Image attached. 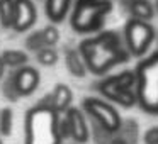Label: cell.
Instances as JSON below:
<instances>
[{
    "label": "cell",
    "mask_w": 158,
    "mask_h": 144,
    "mask_svg": "<svg viewBox=\"0 0 158 144\" xmlns=\"http://www.w3.org/2000/svg\"><path fill=\"white\" fill-rule=\"evenodd\" d=\"M87 70L94 75H106L112 68L129 61L131 53L124 38L116 31H99L78 44Z\"/></svg>",
    "instance_id": "cell-1"
},
{
    "label": "cell",
    "mask_w": 158,
    "mask_h": 144,
    "mask_svg": "<svg viewBox=\"0 0 158 144\" xmlns=\"http://www.w3.org/2000/svg\"><path fill=\"white\" fill-rule=\"evenodd\" d=\"M60 115L55 109L38 103L26 114V141L24 144H61Z\"/></svg>",
    "instance_id": "cell-2"
},
{
    "label": "cell",
    "mask_w": 158,
    "mask_h": 144,
    "mask_svg": "<svg viewBox=\"0 0 158 144\" xmlns=\"http://www.w3.org/2000/svg\"><path fill=\"white\" fill-rule=\"evenodd\" d=\"M138 105L151 115H158V49L143 58L134 68Z\"/></svg>",
    "instance_id": "cell-3"
},
{
    "label": "cell",
    "mask_w": 158,
    "mask_h": 144,
    "mask_svg": "<svg viewBox=\"0 0 158 144\" xmlns=\"http://www.w3.org/2000/svg\"><path fill=\"white\" fill-rule=\"evenodd\" d=\"M110 12L112 0H77L72 9L70 24L78 34L99 32L102 31Z\"/></svg>",
    "instance_id": "cell-4"
},
{
    "label": "cell",
    "mask_w": 158,
    "mask_h": 144,
    "mask_svg": "<svg viewBox=\"0 0 158 144\" xmlns=\"http://www.w3.org/2000/svg\"><path fill=\"white\" fill-rule=\"evenodd\" d=\"M97 90L109 102L129 109L136 105V73L134 70H124L116 75L106 76L97 83Z\"/></svg>",
    "instance_id": "cell-5"
},
{
    "label": "cell",
    "mask_w": 158,
    "mask_h": 144,
    "mask_svg": "<svg viewBox=\"0 0 158 144\" xmlns=\"http://www.w3.org/2000/svg\"><path fill=\"white\" fill-rule=\"evenodd\" d=\"M123 38L131 56L141 58V56L146 54L150 46L156 39V31L150 24V21H141V19L131 17L124 26Z\"/></svg>",
    "instance_id": "cell-6"
},
{
    "label": "cell",
    "mask_w": 158,
    "mask_h": 144,
    "mask_svg": "<svg viewBox=\"0 0 158 144\" xmlns=\"http://www.w3.org/2000/svg\"><path fill=\"white\" fill-rule=\"evenodd\" d=\"M82 110L92 120L99 122L100 126L106 127L110 132H117V129L121 127V122H123V117L119 115L116 107L102 98H95V97L83 98Z\"/></svg>",
    "instance_id": "cell-7"
},
{
    "label": "cell",
    "mask_w": 158,
    "mask_h": 144,
    "mask_svg": "<svg viewBox=\"0 0 158 144\" xmlns=\"http://www.w3.org/2000/svg\"><path fill=\"white\" fill-rule=\"evenodd\" d=\"M66 124H68V132L70 139L77 144H85L90 139V126L85 119V112L78 107H72L63 112Z\"/></svg>",
    "instance_id": "cell-8"
},
{
    "label": "cell",
    "mask_w": 158,
    "mask_h": 144,
    "mask_svg": "<svg viewBox=\"0 0 158 144\" xmlns=\"http://www.w3.org/2000/svg\"><path fill=\"white\" fill-rule=\"evenodd\" d=\"M38 10L32 0H15V19L12 29L15 32H26L36 24Z\"/></svg>",
    "instance_id": "cell-9"
},
{
    "label": "cell",
    "mask_w": 158,
    "mask_h": 144,
    "mask_svg": "<svg viewBox=\"0 0 158 144\" xmlns=\"http://www.w3.org/2000/svg\"><path fill=\"white\" fill-rule=\"evenodd\" d=\"M12 76H14V83L17 86V92L21 93V97H27L31 93H34L36 88L39 86V82H41L38 70L26 65L17 68V71L12 73Z\"/></svg>",
    "instance_id": "cell-10"
},
{
    "label": "cell",
    "mask_w": 158,
    "mask_h": 144,
    "mask_svg": "<svg viewBox=\"0 0 158 144\" xmlns=\"http://www.w3.org/2000/svg\"><path fill=\"white\" fill-rule=\"evenodd\" d=\"M72 102H73V92L68 88V85H65V83H56L55 88H53L39 103L48 105V107H51V109H55L56 112L63 114L70 105H72Z\"/></svg>",
    "instance_id": "cell-11"
},
{
    "label": "cell",
    "mask_w": 158,
    "mask_h": 144,
    "mask_svg": "<svg viewBox=\"0 0 158 144\" xmlns=\"http://www.w3.org/2000/svg\"><path fill=\"white\" fill-rule=\"evenodd\" d=\"M72 4H73V0H44L46 17L53 24H58V22H61L68 15Z\"/></svg>",
    "instance_id": "cell-12"
},
{
    "label": "cell",
    "mask_w": 158,
    "mask_h": 144,
    "mask_svg": "<svg viewBox=\"0 0 158 144\" xmlns=\"http://www.w3.org/2000/svg\"><path fill=\"white\" fill-rule=\"evenodd\" d=\"M65 65L66 70L70 71V75L75 76V78H83L87 75V65L83 61L82 54H80L78 48L73 49V48H66L65 51Z\"/></svg>",
    "instance_id": "cell-13"
},
{
    "label": "cell",
    "mask_w": 158,
    "mask_h": 144,
    "mask_svg": "<svg viewBox=\"0 0 158 144\" xmlns=\"http://www.w3.org/2000/svg\"><path fill=\"white\" fill-rule=\"evenodd\" d=\"M126 9L131 17L141 19V21H151L156 14V9L153 7L151 0H133Z\"/></svg>",
    "instance_id": "cell-14"
},
{
    "label": "cell",
    "mask_w": 158,
    "mask_h": 144,
    "mask_svg": "<svg viewBox=\"0 0 158 144\" xmlns=\"http://www.w3.org/2000/svg\"><path fill=\"white\" fill-rule=\"evenodd\" d=\"M117 134H119L127 144H136L138 137H139V126H138V120H134V119L123 120V122H121V127L117 129Z\"/></svg>",
    "instance_id": "cell-15"
},
{
    "label": "cell",
    "mask_w": 158,
    "mask_h": 144,
    "mask_svg": "<svg viewBox=\"0 0 158 144\" xmlns=\"http://www.w3.org/2000/svg\"><path fill=\"white\" fill-rule=\"evenodd\" d=\"M0 58L4 59L5 66L9 68H21V66L27 65L29 58H27V53L26 51H19V49H7L0 54Z\"/></svg>",
    "instance_id": "cell-16"
},
{
    "label": "cell",
    "mask_w": 158,
    "mask_h": 144,
    "mask_svg": "<svg viewBox=\"0 0 158 144\" xmlns=\"http://www.w3.org/2000/svg\"><path fill=\"white\" fill-rule=\"evenodd\" d=\"M15 19V0H0V24L5 29H12Z\"/></svg>",
    "instance_id": "cell-17"
},
{
    "label": "cell",
    "mask_w": 158,
    "mask_h": 144,
    "mask_svg": "<svg viewBox=\"0 0 158 144\" xmlns=\"http://www.w3.org/2000/svg\"><path fill=\"white\" fill-rule=\"evenodd\" d=\"M90 136H92V139L95 144H109L110 139H112V136H114V132L107 130L106 127H102L99 122L90 119Z\"/></svg>",
    "instance_id": "cell-18"
},
{
    "label": "cell",
    "mask_w": 158,
    "mask_h": 144,
    "mask_svg": "<svg viewBox=\"0 0 158 144\" xmlns=\"http://www.w3.org/2000/svg\"><path fill=\"white\" fill-rule=\"evenodd\" d=\"M12 126H14V112L10 107L0 109V136H10L12 134Z\"/></svg>",
    "instance_id": "cell-19"
},
{
    "label": "cell",
    "mask_w": 158,
    "mask_h": 144,
    "mask_svg": "<svg viewBox=\"0 0 158 144\" xmlns=\"http://www.w3.org/2000/svg\"><path fill=\"white\" fill-rule=\"evenodd\" d=\"M36 59L43 66H53L58 61V53L53 49V46H44L36 51Z\"/></svg>",
    "instance_id": "cell-20"
},
{
    "label": "cell",
    "mask_w": 158,
    "mask_h": 144,
    "mask_svg": "<svg viewBox=\"0 0 158 144\" xmlns=\"http://www.w3.org/2000/svg\"><path fill=\"white\" fill-rule=\"evenodd\" d=\"M2 95L7 100H10V102H19V100L22 98L21 93L17 92V86H15V83H14V76L12 75H9V78L2 83Z\"/></svg>",
    "instance_id": "cell-21"
},
{
    "label": "cell",
    "mask_w": 158,
    "mask_h": 144,
    "mask_svg": "<svg viewBox=\"0 0 158 144\" xmlns=\"http://www.w3.org/2000/svg\"><path fill=\"white\" fill-rule=\"evenodd\" d=\"M46 42H44V36H43V31L39 29V31H34L32 34H29L27 38H26V49L27 51H38V49L44 48Z\"/></svg>",
    "instance_id": "cell-22"
},
{
    "label": "cell",
    "mask_w": 158,
    "mask_h": 144,
    "mask_svg": "<svg viewBox=\"0 0 158 144\" xmlns=\"http://www.w3.org/2000/svg\"><path fill=\"white\" fill-rule=\"evenodd\" d=\"M41 31H43V36H44L46 46H56V44H58V41H60V31H58V27H56V26L49 24V26H46L44 29H41Z\"/></svg>",
    "instance_id": "cell-23"
},
{
    "label": "cell",
    "mask_w": 158,
    "mask_h": 144,
    "mask_svg": "<svg viewBox=\"0 0 158 144\" xmlns=\"http://www.w3.org/2000/svg\"><path fill=\"white\" fill-rule=\"evenodd\" d=\"M143 142L144 144H158V126L151 127L144 132L143 136Z\"/></svg>",
    "instance_id": "cell-24"
},
{
    "label": "cell",
    "mask_w": 158,
    "mask_h": 144,
    "mask_svg": "<svg viewBox=\"0 0 158 144\" xmlns=\"http://www.w3.org/2000/svg\"><path fill=\"white\" fill-rule=\"evenodd\" d=\"M109 144H127V142H126V141H124L117 132H114V136H112V139H110Z\"/></svg>",
    "instance_id": "cell-25"
},
{
    "label": "cell",
    "mask_w": 158,
    "mask_h": 144,
    "mask_svg": "<svg viewBox=\"0 0 158 144\" xmlns=\"http://www.w3.org/2000/svg\"><path fill=\"white\" fill-rule=\"evenodd\" d=\"M5 68H7V66H5V63H4V59L0 58V80L4 78V75H5Z\"/></svg>",
    "instance_id": "cell-26"
},
{
    "label": "cell",
    "mask_w": 158,
    "mask_h": 144,
    "mask_svg": "<svg viewBox=\"0 0 158 144\" xmlns=\"http://www.w3.org/2000/svg\"><path fill=\"white\" fill-rule=\"evenodd\" d=\"M119 2H121V5H123V7H124V9H126V7H127V5H129V4H131V2H133V0H119Z\"/></svg>",
    "instance_id": "cell-27"
},
{
    "label": "cell",
    "mask_w": 158,
    "mask_h": 144,
    "mask_svg": "<svg viewBox=\"0 0 158 144\" xmlns=\"http://www.w3.org/2000/svg\"><path fill=\"white\" fill-rule=\"evenodd\" d=\"M155 9H156V12H158V0H156V7H155Z\"/></svg>",
    "instance_id": "cell-28"
},
{
    "label": "cell",
    "mask_w": 158,
    "mask_h": 144,
    "mask_svg": "<svg viewBox=\"0 0 158 144\" xmlns=\"http://www.w3.org/2000/svg\"><path fill=\"white\" fill-rule=\"evenodd\" d=\"M0 144H4V141H2V139H0Z\"/></svg>",
    "instance_id": "cell-29"
},
{
    "label": "cell",
    "mask_w": 158,
    "mask_h": 144,
    "mask_svg": "<svg viewBox=\"0 0 158 144\" xmlns=\"http://www.w3.org/2000/svg\"><path fill=\"white\" fill-rule=\"evenodd\" d=\"M156 41H158V36H156Z\"/></svg>",
    "instance_id": "cell-30"
},
{
    "label": "cell",
    "mask_w": 158,
    "mask_h": 144,
    "mask_svg": "<svg viewBox=\"0 0 158 144\" xmlns=\"http://www.w3.org/2000/svg\"><path fill=\"white\" fill-rule=\"evenodd\" d=\"M73 144H77V142H73Z\"/></svg>",
    "instance_id": "cell-31"
}]
</instances>
